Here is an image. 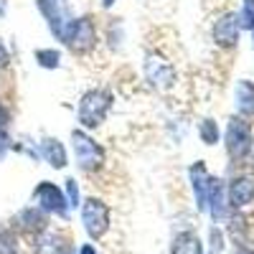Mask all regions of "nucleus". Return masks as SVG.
<instances>
[{"mask_svg":"<svg viewBox=\"0 0 254 254\" xmlns=\"http://www.w3.org/2000/svg\"><path fill=\"white\" fill-rule=\"evenodd\" d=\"M104 41H107V49L110 51H120L122 41H125V26H122V18H112L107 26H104Z\"/></svg>","mask_w":254,"mask_h":254,"instance_id":"a211bd4d","label":"nucleus"},{"mask_svg":"<svg viewBox=\"0 0 254 254\" xmlns=\"http://www.w3.org/2000/svg\"><path fill=\"white\" fill-rule=\"evenodd\" d=\"M10 153H13V137H10V130H3L0 132V163H3Z\"/></svg>","mask_w":254,"mask_h":254,"instance_id":"a878e982","label":"nucleus"},{"mask_svg":"<svg viewBox=\"0 0 254 254\" xmlns=\"http://www.w3.org/2000/svg\"><path fill=\"white\" fill-rule=\"evenodd\" d=\"M13 224H15L18 231H23V234L38 237L41 231L49 229V214H46L44 208H38L36 203H33V206H23V208L15 214Z\"/></svg>","mask_w":254,"mask_h":254,"instance_id":"f8f14e48","label":"nucleus"},{"mask_svg":"<svg viewBox=\"0 0 254 254\" xmlns=\"http://www.w3.org/2000/svg\"><path fill=\"white\" fill-rule=\"evenodd\" d=\"M69 142H71L76 168L81 173H97L104 168V163H107V150H104V145L97 137H92V132L81 130V127H74L69 132Z\"/></svg>","mask_w":254,"mask_h":254,"instance_id":"7ed1b4c3","label":"nucleus"},{"mask_svg":"<svg viewBox=\"0 0 254 254\" xmlns=\"http://www.w3.org/2000/svg\"><path fill=\"white\" fill-rule=\"evenodd\" d=\"M76 254H99V252L94 249V244H81V247L76 249Z\"/></svg>","mask_w":254,"mask_h":254,"instance_id":"c85d7f7f","label":"nucleus"},{"mask_svg":"<svg viewBox=\"0 0 254 254\" xmlns=\"http://www.w3.org/2000/svg\"><path fill=\"white\" fill-rule=\"evenodd\" d=\"M13 150L15 153H23V155H28L31 160H41V155H38V140H33V137H20V140H13Z\"/></svg>","mask_w":254,"mask_h":254,"instance_id":"4be33fe9","label":"nucleus"},{"mask_svg":"<svg viewBox=\"0 0 254 254\" xmlns=\"http://www.w3.org/2000/svg\"><path fill=\"white\" fill-rule=\"evenodd\" d=\"M115 107V94L110 87H92L87 92H81L76 102V122L81 130L94 132L107 122L110 112Z\"/></svg>","mask_w":254,"mask_h":254,"instance_id":"f257e3e1","label":"nucleus"},{"mask_svg":"<svg viewBox=\"0 0 254 254\" xmlns=\"http://www.w3.org/2000/svg\"><path fill=\"white\" fill-rule=\"evenodd\" d=\"M226 196L231 211H247L249 206H254V176H234L226 183Z\"/></svg>","mask_w":254,"mask_h":254,"instance_id":"9d476101","label":"nucleus"},{"mask_svg":"<svg viewBox=\"0 0 254 254\" xmlns=\"http://www.w3.org/2000/svg\"><path fill=\"white\" fill-rule=\"evenodd\" d=\"M188 181H190V190H193V198H196V208L201 214H206V196H208V183H211V173L203 160L190 163L188 168Z\"/></svg>","mask_w":254,"mask_h":254,"instance_id":"4468645a","label":"nucleus"},{"mask_svg":"<svg viewBox=\"0 0 254 254\" xmlns=\"http://www.w3.org/2000/svg\"><path fill=\"white\" fill-rule=\"evenodd\" d=\"M242 31L252 36V49H254V0H242V8L237 10Z\"/></svg>","mask_w":254,"mask_h":254,"instance_id":"412c9836","label":"nucleus"},{"mask_svg":"<svg viewBox=\"0 0 254 254\" xmlns=\"http://www.w3.org/2000/svg\"><path fill=\"white\" fill-rule=\"evenodd\" d=\"M20 244H18V234L13 229H3L0 231V254H18Z\"/></svg>","mask_w":254,"mask_h":254,"instance_id":"5701e85b","label":"nucleus"},{"mask_svg":"<svg viewBox=\"0 0 254 254\" xmlns=\"http://www.w3.org/2000/svg\"><path fill=\"white\" fill-rule=\"evenodd\" d=\"M69 247V242L56 231H41L38 237H33V254H61Z\"/></svg>","mask_w":254,"mask_h":254,"instance_id":"dca6fc26","label":"nucleus"},{"mask_svg":"<svg viewBox=\"0 0 254 254\" xmlns=\"http://www.w3.org/2000/svg\"><path fill=\"white\" fill-rule=\"evenodd\" d=\"M10 61H13L10 49H8V44L3 41V36H0V71H5V69L10 66Z\"/></svg>","mask_w":254,"mask_h":254,"instance_id":"cd10ccee","label":"nucleus"},{"mask_svg":"<svg viewBox=\"0 0 254 254\" xmlns=\"http://www.w3.org/2000/svg\"><path fill=\"white\" fill-rule=\"evenodd\" d=\"M33 203L38 208H44L49 216H59L64 221H69L71 216V206L66 201V196H64V188L54 181H41L36 183L33 188Z\"/></svg>","mask_w":254,"mask_h":254,"instance_id":"0eeeda50","label":"nucleus"},{"mask_svg":"<svg viewBox=\"0 0 254 254\" xmlns=\"http://www.w3.org/2000/svg\"><path fill=\"white\" fill-rule=\"evenodd\" d=\"M208 242H211V254H219V252L224 249L226 239H224V234H221L219 224H214V226H211V231H208Z\"/></svg>","mask_w":254,"mask_h":254,"instance_id":"393cba45","label":"nucleus"},{"mask_svg":"<svg viewBox=\"0 0 254 254\" xmlns=\"http://www.w3.org/2000/svg\"><path fill=\"white\" fill-rule=\"evenodd\" d=\"M38 155L46 165H51L54 171H64V168L69 165V150L66 145H64L59 137L54 135H44L38 137Z\"/></svg>","mask_w":254,"mask_h":254,"instance_id":"ddd939ff","label":"nucleus"},{"mask_svg":"<svg viewBox=\"0 0 254 254\" xmlns=\"http://www.w3.org/2000/svg\"><path fill=\"white\" fill-rule=\"evenodd\" d=\"M64 196H66V201H69L71 208H79L81 206V190H79L76 178H66V181H64Z\"/></svg>","mask_w":254,"mask_h":254,"instance_id":"b1692460","label":"nucleus"},{"mask_svg":"<svg viewBox=\"0 0 254 254\" xmlns=\"http://www.w3.org/2000/svg\"><path fill=\"white\" fill-rule=\"evenodd\" d=\"M33 59H36L38 66L46 69V71H56L61 66V51L59 49H36Z\"/></svg>","mask_w":254,"mask_h":254,"instance_id":"aec40b11","label":"nucleus"},{"mask_svg":"<svg viewBox=\"0 0 254 254\" xmlns=\"http://www.w3.org/2000/svg\"><path fill=\"white\" fill-rule=\"evenodd\" d=\"M10 122H13V112H10V107H8V102L0 97V132L10 130Z\"/></svg>","mask_w":254,"mask_h":254,"instance_id":"bb28decb","label":"nucleus"},{"mask_svg":"<svg viewBox=\"0 0 254 254\" xmlns=\"http://www.w3.org/2000/svg\"><path fill=\"white\" fill-rule=\"evenodd\" d=\"M206 211L211 214L214 224H224L231 216V208H229V196H226V181L211 176L208 183V196H206Z\"/></svg>","mask_w":254,"mask_h":254,"instance_id":"9b49d317","label":"nucleus"},{"mask_svg":"<svg viewBox=\"0 0 254 254\" xmlns=\"http://www.w3.org/2000/svg\"><path fill=\"white\" fill-rule=\"evenodd\" d=\"M61 254H76V252H74V249H71V244H69V247H66V249H64Z\"/></svg>","mask_w":254,"mask_h":254,"instance_id":"473e14b6","label":"nucleus"},{"mask_svg":"<svg viewBox=\"0 0 254 254\" xmlns=\"http://www.w3.org/2000/svg\"><path fill=\"white\" fill-rule=\"evenodd\" d=\"M171 254H203V242L193 231H181L171 242Z\"/></svg>","mask_w":254,"mask_h":254,"instance_id":"f3484780","label":"nucleus"},{"mask_svg":"<svg viewBox=\"0 0 254 254\" xmlns=\"http://www.w3.org/2000/svg\"><path fill=\"white\" fill-rule=\"evenodd\" d=\"M211 38H214V44L224 51H231L239 46V38H242V23H239V15L234 10H226L221 13L214 26H211Z\"/></svg>","mask_w":254,"mask_h":254,"instance_id":"1a4fd4ad","label":"nucleus"},{"mask_svg":"<svg viewBox=\"0 0 254 254\" xmlns=\"http://www.w3.org/2000/svg\"><path fill=\"white\" fill-rule=\"evenodd\" d=\"M237 254H254V249H249V247H239Z\"/></svg>","mask_w":254,"mask_h":254,"instance_id":"2f4dec72","label":"nucleus"},{"mask_svg":"<svg viewBox=\"0 0 254 254\" xmlns=\"http://www.w3.org/2000/svg\"><path fill=\"white\" fill-rule=\"evenodd\" d=\"M79 211H81V226L92 242H99L107 237V231H110V206L107 203L97 196H87L81 201Z\"/></svg>","mask_w":254,"mask_h":254,"instance_id":"423d86ee","label":"nucleus"},{"mask_svg":"<svg viewBox=\"0 0 254 254\" xmlns=\"http://www.w3.org/2000/svg\"><path fill=\"white\" fill-rule=\"evenodd\" d=\"M59 44H64L74 56H89L97 46H99V28H97V20L92 13L87 15H74L66 28H64Z\"/></svg>","mask_w":254,"mask_h":254,"instance_id":"f03ea898","label":"nucleus"},{"mask_svg":"<svg viewBox=\"0 0 254 254\" xmlns=\"http://www.w3.org/2000/svg\"><path fill=\"white\" fill-rule=\"evenodd\" d=\"M142 76L155 92H171L178 81L176 66L158 51H147L142 56Z\"/></svg>","mask_w":254,"mask_h":254,"instance_id":"39448f33","label":"nucleus"},{"mask_svg":"<svg viewBox=\"0 0 254 254\" xmlns=\"http://www.w3.org/2000/svg\"><path fill=\"white\" fill-rule=\"evenodd\" d=\"M198 137H201L203 145H216V142L221 140V127H219V122H216L214 117H203V120L198 122Z\"/></svg>","mask_w":254,"mask_h":254,"instance_id":"6ab92c4d","label":"nucleus"},{"mask_svg":"<svg viewBox=\"0 0 254 254\" xmlns=\"http://www.w3.org/2000/svg\"><path fill=\"white\" fill-rule=\"evenodd\" d=\"M36 10L41 13V18L46 20L49 33L59 41L66 23L74 18V8L71 0H36Z\"/></svg>","mask_w":254,"mask_h":254,"instance_id":"6e6552de","label":"nucleus"},{"mask_svg":"<svg viewBox=\"0 0 254 254\" xmlns=\"http://www.w3.org/2000/svg\"><path fill=\"white\" fill-rule=\"evenodd\" d=\"M224 147L231 163H244L254 153V127L247 117L231 115L224 130Z\"/></svg>","mask_w":254,"mask_h":254,"instance_id":"20e7f679","label":"nucleus"},{"mask_svg":"<svg viewBox=\"0 0 254 254\" xmlns=\"http://www.w3.org/2000/svg\"><path fill=\"white\" fill-rule=\"evenodd\" d=\"M8 13V3H5V0H0V18H3Z\"/></svg>","mask_w":254,"mask_h":254,"instance_id":"7c9ffc66","label":"nucleus"},{"mask_svg":"<svg viewBox=\"0 0 254 254\" xmlns=\"http://www.w3.org/2000/svg\"><path fill=\"white\" fill-rule=\"evenodd\" d=\"M234 107L239 117L254 120V81L239 79L234 87Z\"/></svg>","mask_w":254,"mask_h":254,"instance_id":"2eb2a0df","label":"nucleus"},{"mask_svg":"<svg viewBox=\"0 0 254 254\" xmlns=\"http://www.w3.org/2000/svg\"><path fill=\"white\" fill-rule=\"evenodd\" d=\"M99 5H102V10H112L117 5V0H99Z\"/></svg>","mask_w":254,"mask_h":254,"instance_id":"c756f323","label":"nucleus"}]
</instances>
